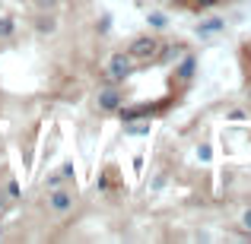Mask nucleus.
<instances>
[{
    "label": "nucleus",
    "mask_w": 251,
    "mask_h": 244,
    "mask_svg": "<svg viewBox=\"0 0 251 244\" xmlns=\"http://www.w3.org/2000/svg\"><path fill=\"white\" fill-rule=\"evenodd\" d=\"M156 48H159V44H156L153 35H140V38H134V42H130V51H127V54L134 57V61H150V57L156 54Z\"/></svg>",
    "instance_id": "1"
},
{
    "label": "nucleus",
    "mask_w": 251,
    "mask_h": 244,
    "mask_svg": "<svg viewBox=\"0 0 251 244\" xmlns=\"http://www.w3.org/2000/svg\"><path fill=\"white\" fill-rule=\"evenodd\" d=\"M99 108H105V111L121 108V92H118V86H105V89L99 92Z\"/></svg>",
    "instance_id": "2"
},
{
    "label": "nucleus",
    "mask_w": 251,
    "mask_h": 244,
    "mask_svg": "<svg viewBox=\"0 0 251 244\" xmlns=\"http://www.w3.org/2000/svg\"><path fill=\"white\" fill-rule=\"evenodd\" d=\"M108 73H111V80H124V76L130 73V54L127 57H124V54H115V57H111Z\"/></svg>",
    "instance_id": "3"
},
{
    "label": "nucleus",
    "mask_w": 251,
    "mask_h": 244,
    "mask_svg": "<svg viewBox=\"0 0 251 244\" xmlns=\"http://www.w3.org/2000/svg\"><path fill=\"white\" fill-rule=\"evenodd\" d=\"M70 203H74V197H70L67 190H54V194H51V209H54V213H67Z\"/></svg>",
    "instance_id": "4"
},
{
    "label": "nucleus",
    "mask_w": 251,
    "mask_h": 244,
    "mask_svg": "<svg viewBox=\"0 0 251 244\" xmlns=\"http://www.w3.org/2000/svg\"><path fill=\"white\" fill-rule=\"evenodd\" d=\"M194 67H197V61H194V57H184V61H181V67H178V80H188V76L194 73Z\"/></svg>",
    "instance_id": "5"
},
{
    "label": "nucleus",
    "mask_w": 251,
    "mask_h": 244,
    "mask_svg": "<svg viewBox=\"0 0 251 244\" xmlns=\"http://www.w3.org/2000/svg\"><path fill=\"white\" fill-rule=\"evenodd\" d=\"M220 29H223V19H207V22H201L197 35H210V32H220Z\"/></svg>",
    "instance_id": "6"
},
{
    "label": "nucleus",
    "mask_w": 251,
    "mask_h": 244,
    "mask_svg": "<svg viewBox=\"0 0 251 244\" xmlns=\"http://www.w3.org/2000/svg\"><path fill=\"white\" fill-rule=\"evenodd\" d=\"M147 130H150V124H130V127H127V133L140 136V133H147Z\"/></svg>",
    "instance_id": "7"
},
{
    "label": "nucleus",
    "mask_w": 251,
    "mask_h": 244,
    "mask_svg": "<svg viewBox=\"0 0 251 244\" xmlns=\"http://www.w3.org/2000/svg\"><path fill=\"white\" fill-rule=\"evenodd\" d=\"M0 35H13V19H0Z\"/></svg>",
    "instance_id": "8"
},
{
    "label": "nucleus",
    "mask_w": 251,
    "mask_h": 244,
    "mask_svg": "<svg viewBox=\"0 0 251 244\" xmlns=\"http://www.w3.org/2000/svg\"><path fill=\"white\" fill-rule=\"evenodd\" d=\"M150 25H156V29H159V25H166V16H159V13H153V16H150Z\"/></svg>",
    "instance_id": "9"
},
{
    "label": "nucleus",
    "mask_w": 251,
    "mask_h": 244,
    "mask_svg": "<svg viewBox=\"0 0 251 244\" xmlns=\"http://www.w3.org/2000/svg\"><path fill=\"white\" fill-rule=\"evenodd\" d=\"M61 177H64V171H54V175L48 177V184H51V187H57V184H61Z\"/></svg>",
    "instance_id": "10"
},
{
    "label": "nucleus",
    "mask_w": 251,
    "mask_h": 244,
    "mask_svg": "<svg viewBox=\"0 0 251 244\" xmlns=\"http://www.w3.org/2000/svg\"><path fill=\"white\" fill-rule=\"evenodd\" d=\"M197 3V10H207V6H213V3H220V0H194Z\"/></svg>",
    "instance_id": "11"
},
{
    "label": "nucleus",
    "mask_w": 251,
    "mask_h": 244,
    "mask_svg": "<svg viewBox=\"0 0 251 244\" xmlns=\"http://www.w3.org/2000/svg\"><path fill=\"white\" fill-rule=\"evenodd\" d=\"M6 194H10V197H13V200H16V197H19V187H16V184H13V181H10V184H6Z\"/></svg>",
    "instance_id": "12"
},
{
    "label": "nucleus",
    "mask_w": 251,
    "mask_h": 244,
    "mask_svg": "<svg viewBox=\"0 0 251 244\" xmlns=\"http://www.w3.org/2000/svg\"><path fill=\"white\" fill-rule=\"evenodd\" d=\"M197 159L207 162V159H210V146H201V149H197Z\"/></svg>",
    "instance_id": "13"
},
{
    "label": "nucleus",
    "mask_w": 251,
    "mask_h": 244,
    "mask_svg": "<svg viewBox=\"0 0 251 244\" xmlns=\"http://www.w3.org/2000/svg\"><path fill=\"white\" fill-rule=\"evenodd\" d=\"M245 225L251 228V209H248V213H245Z\"/></svg>",
    "instance_id": "14"
},
{
    "label": "nucleus",
    "mask_w": 251,
    "mask_h": 244,
    "mask_svg": "<svg viewBox=\"0 0 251 244\" xmlns=\"http://www.w3.org/2000/svg\"><path fill=\"white\" fill-rule=\"evenodd\" d=\"M169 3H184V0H169Z\"/></svg>",
    "instance_id": "15"
}]
</instances>
